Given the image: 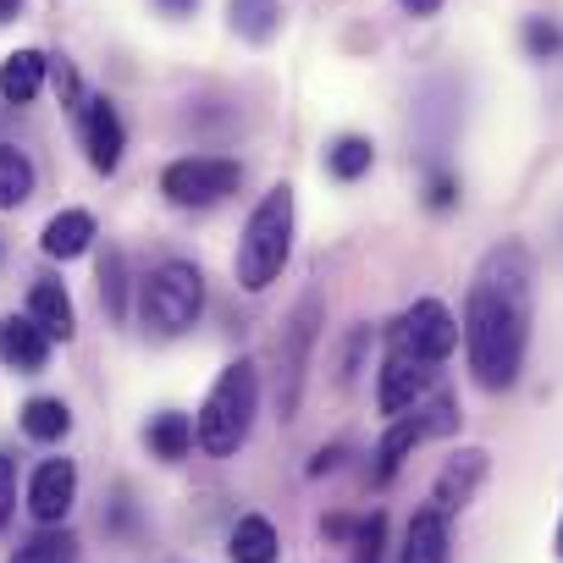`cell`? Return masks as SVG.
Here are the masks:
<instances>
[{
    "instance_id": "cell-11",
    "label": "cell",
    "mask_w": 563,
    "mask_h": 563,
    "mask_svg": "<svg viewBox=\"0 0 563 563\" xmlns=\"http://www.w3.org/2000/svg\"><path fill=\"white\" fill-rule=\"evenodd\" d=\"M78 503V464L73 459H45L29 481V514L40 525H62Z\"/></svg>"
},
{
    "instance_id": "cell-8",
    "label": "cell",
    "mask_w": 563,
    "mask_h": 563,
    "mask_svg": "<svg viewBox=\"0 0 563 563\" xmlns=\"http://www.w3.org/2000/svg\"><path fill=\"white\" fill-rule=\"evenodd\" d=\"M431 393H437V365L387 349V360H382V371H376V409H382L387 420H398V415L420 409Z\"/></svg>"
},
{
    "instance_id": "cell-3",
    "label": "cell",
    "mask_w": 563,
    "mask_h": 563,
    "mask_svg": "<svg viewBox=\"0 0 563 563\" xmlns=\"http://www.w3.org/2000/svg\"><path fill=\"white\" fill-rule=\"evenodd\" d=\"M254 415H260V365L254 360H232L216 376V387L205 393L199 415H194V448L205 459H232L249 442Z\"/></svg>"
},
{
    "instance_id": "cell-16",
    "label": "cell",
    "mask_w": 563,
    "mask_h": 563,
    "mask_svg": "<svg viewBox=\"0 0 563 563\" xmlns=\"http://www.w3.org/2000/svg\"><path fill=\"white\" fill-rule=\"evenodd\" d=\"M95 238H100V227H95V216L89 210H56L51 221H45V232H40V249L51 254V260H78V254H89L95 249Z\"/></svg>"
},
{
    "instance_id": "cell-10",
    "label": "cell",
    "mask_w": 563,
    "mask_h": 563,
    "mask_svg": "<svg viewBox=\"0 0 563 563\" xmlns=\"http://www.w3.org/2000/svg\"><path fill=\"white\" fill-rule=\"evenodd\" d=\"M486 470H492V453H486V448H459V453L437 470V481H431V497H426V503H431L437 514L459 519V514L475 503V492H481Z\"/></svg>"
},
{
    "instance_id": "cell-25",
    "label": "cell",
    "mask_w": 563,
    "mask_h": 563,
    "mask_svg": "<svg viewBox=\"0 0 563 563\" xmlns=\"http://www.w3.org/2000/svg\"><path fill=\"white\" fill-rule=\"evenodd\" d=\"M100 299H106L111 321H128V260H122V249H106V260H100Z\"/></svg>"
},
{
    "instance_id": "cell-2",
    "label": "cell",
    "mask_w": 563,
    "mask_h": 563,
    "mask_svg": "<svg viewBox=\"0 0 563 563\" xmlns=\"http://www.w3.org/2000/svg\"><path fill=\"white\" fill-rule=\"evenodd\" d=\"M288 260H294V188L288 183H271L254 199V210H249V221L238 232L232 276H238L243 294H265L271 282L288 271Z\"/></svg>"
},
{
    "instance_id": "cell-24",
    "label": "cell",
    "mask_w": 563,
    "mask_h": 563,
    "mask_svg": "<svg viewBox=\"0 0 563 563\" xmlns=\"http://www.w3.org/2000/svg\"><path fill=\"white\" fill-rule=\"evenodd\" d=\"M73 558H78V536L62 525H45L34 541H23L12 552V563H73Z\"/></svg>"
},
{
    "instance_id": "cell-27",
    "label": "cell",
    "mask_w": 563,
    "mask_h": 563,
    "mask_svg": "<svg viewBox=\"0 0 563 563\" xmlns=\"http://www.w3.org/2000/svg\"><path fill=\"white\" fill-rule=\"evenodd\" d=\"M525 51H530L536 62H552V56L563 51V29H558L552 18H525Z\"/></svg>"
},
{
    "instance_id": "cell-4",
    "label": "cell",
    "mask_w": 563,
    "mask_h": 563,
    "mask_svg": "<svg viewBox=\"0 0 563 563\" xmlns=\"http://www.w3.org/2000/svg\"><path fill=\"white\" fill-rule=\"evenodd\" d=\"M205 316V271L194 260H161L139 282V321L155 338H183Z\"/></svg>"
},
{
    "instance_id": "cell-5",
    "label": "cell",
    "mask_w": 563,
    "mask_h": 563,
    "mask_svg": "<svg viewBox=\"0 0 563 563\" xmlns=\"http://www.w3.org/2000/svg\"><path fill=\"white\" fill-rule=\"evenodd\" d=\"M453 431H459V398H453V393H431L420 409L387 420V437L376 442L371 481H376V486H393V475L404 470V459H409L420 442H431V437H453Z\"/></svg>"
},
{
    "instance_id": "cell-18",
    "label": "cell",
    "mask_w": 563,
    "mask_h": 563,
    "mask_svg": "<svg viewBox=\"0 0 563 563\" xmlns=\"http://www.w3.org/2000/svg\"><path fill=\"white\" fill-rule=\"evenodd\" d=\"M227 558L232 563H276L282 558V536L265 514H243L227 536Z\"/></svg>"
},
{
    "instance_id": "cell-17",
    "label": "cell",
    "mask_w": 563,
    "mask_h": 563,
    "mask_svg": "<svg viewBox=\"0 0 563 563\" xmlns=\"http://www.w3.org/2000/svg\"><path fill=\"white\" fill-rule=\"evenodd\" d=\"M45 78H51V56L45 51H12L7 62H0V100L7 106H34Z\"/></svg>"
},
{
    "instance_id": "cell-28",
    "label": "cell",
    "mask_w": 563,
    "mask_h": 563,
    "mask_svg": "<svg viewBox=\"0 0 563 563\" xmlns=\"http://www.w3.org/2000/svg\"><path fill=\"white\" fill-rule=\"evenodd\" d=\"M459 205V177L453 172H431L426 177V210H453Z\"/></svg>"
},
{
    "instance_id": "cell-29",
    "label": "cell",
    "mask_w": 563,
    "mask_h": 563,
    "mask_svg": "<svg viewBox=\"0 0 563 563\" xmlns=\"http://www.w3.org/2000/svg\"><path fill=\"white\" fill-rule=\"evenodd\" d=\"M12 508H18V464L0 453V525L12 519Z\"/></svg>"
},
{
    "instance_id": "cell-21",
    "label": "cell",
    "mask_w": 563,
    "mask_h": 563,
    "mask_svg": "<svg viewBox=\"0 0 563 563\" xmlns=\"http://www.w3.org/2000/svg\"><path fill=\"white\" fill-rule=\"evenodd\" d=\"M371 166H376V144L365 133H343V139L327 144V177L332 183H360Z\"/></svg>"
},
{
    "instance_id": "cell-36",
    "label": "cell",
    "mask_w": 563,
    "mask_h": 563,
    "mask_svg": "<svg viewBox=\"0 0 563 563\" xmlns=\"http://www.w3.org/2000/svg\"><path fill=\"white\" fill-rule=\"evenodd\" d=\"M552 552L563 558V519H558V536H552Z\"/></svg>"
},
{
    "instance_id": "cell-20",
    "label": "cell",
    "mask_w": 563,
    "mask_h": 563,
    "mask_svg": "<svg viewBox=\"0 0 563 563\" xmlns=\"http://www.w3.org/2000/svg\"><path fill=\"white\" fill-rule=\"evenodd\" d=\"M227 18H232V34L238 40L265 45L282 29V0H227Z\"/></svg>"
},
{
    "instance_id": "cell-31",
    "label": "cell",
    "mask_w": 563,
    "mask_h": 563,
    "mask_svg": "<svg viewBox=\"0 0 563 563\" xmlns=\"http://www.w3.org/2000/svg\"><path fill=\"white\" fill-rule=\"evenodd\" d=\"M343 453H349L343 442H332V448H316V459H310V475H327V470H338V464H343Z\"/></svg>"
},
{
    "instance_id": "cell-9",
    "label": "cell",
    "mask_w": 563,
    "mask_h": 563,
    "mask_svg": "<svg viewBox=\"0 0 563 563\" xmlns=\"http://www.w3.org/2000/svg\"><path fill=\"white\" fill-rule=\"evenodd\" d=\"M73 117H78V133H84V150H89V166L111 177V172L122 166V155H128V128H122L117 106H111L106 95H84V106H78Z\"/></svg>"
},
{
    "instance_id": "cell-32",
    "label": "cell",
    "mask_w": 563,
    "mask_h": 563,
    "mask_svg": "<svg viewBox=\"0 0 563 563\" xmlns=\"http://www.w3.org/2000/svg\"><path fill=\"white\" fill-rule=\"evenodd\" d=\"M354 525H360V519L332 514V519H321V536H327V541H354Z\"/></svg>"
},
{
    "instance_id": "cell-33",
    "label": "cell",
    "mask_w": 563,
    "mask_h": 563,
    "mask_svg": "<svg viewBox=\"0 0 563 563\" xmlns=\"http://www.w3.org/2000/svg\"><path fill=\"white\" fill-rule=\"evenodd\" d=\"M155 7H161L166 18H194V12H199V0H155Z\"/></svg>"
},
{
    "instance_id": "cell-35",
    "label": "cell",
    "mask_w": 563,
    "mask_h": 563,
    "mask_svg": "<svg viewBox=\"0 0 563 563\" xmlns=\"http://www.w3.org/2000/svg\"><path fill=\"white\" fill-rule=\"evenodd\" d=\"M18 7H23V0H0V23H7V18H18Z\"/></svg>"
},
{
    "instance_id": "cell-1",
    "label": "cell",
    "mask_w": 563,
    "mask_h": 563,
    "mask_svg": "<svg viewBox=\"0 0 563 563\" xmlns=\"http://www.w3.org/2000/svg\"><path fill=\"white\" fill-rule=\"evenodd\" d=\"M530 249L525 243H497L475 276H470V294H464V360L475 387L486 393H508L525 371V349H530Z\"/></svg>"
},
{
    "instance_id": "cell-12",
    "label": "cell",
    "mask_w": 563,
    "mask_h": 563,
    "mask_svg": "<svg viewBox=\"0 0 563 563\" xmlns=\"http://www.w3.org/2000/svg\"><path fill=\"white\" fill-rule=\"evenodd\" d=\"M398 563H453V519L437 514L431 503L409 514V530H404V547H398Z\"/></svg>"
},
{
    "instance_id": "cell-13",
    "label": "cell",
    "mask_w": 563,
    "mask_h": 563,
    "mask_svg": "<svg viewBox=\"0 0 563 563\" xmlns=\"http://www.w3.org/2000/svg\"><path fill=\"white\" fill-rule=\"evenodd\" d=\"M0 365L18 376H40L51 365V338L40 332L34 316H7L0 321Z\"/></svg>"
},
{
    "instance_id": "cell-26",
    "label": "cell",
    "mask_w": 563,
    "mask_h": 563,
    "mask_svg": "<svg viewBox=\"0 0 563 563\" xmlns=\"http://www.w3.org/2000/svg\"><path fill=\"white\" fill-rule=\"evenodd\" d=\"M387 558V514H365L354 525V541H349V563H382Z\"/></svg>"
},
{
    "instance_id": "cell-19",
    "label": "cell",
    "mask_w": 563,
    "mask_h": 563,
    "mask_svg": "<svg viewBox=\"0 0 563 563\" xmlns=\"http://www.w3.org/2000/svg\"><path fill=\"white\" fill-rule=\"evenodd\" d=\"M144 448H150L161 464L188 459V453H194V415H183V409H161V415H150V426H144Z\"/></svg>"
},
{
    "instance_id": "cell-34",
    "label": "cell",
    "mask_w": 563,
    "mask_h": 563,
    "mask_svg": "<svg viewBox=\"0 0 563 563\" xmlns=\"http://www.w3.org/2000/svg\"><path fill=\"white\" fill-rule=\"evenodd\" d=\"M398 7H404L409 18H437V12H442V0H398Z\"/></svg>"
},
{
    "instance_id": "cell-30",
    "label": "cell",
    "mask_w": 563,
    "mask_h": 563,
    "mask_svg": "<svg viewBox=\"0 0 563 563\" xmlns=\"http://www.w3.org/2000/svg\"><path fill=\"white\" fill-rule=\"evenodd\" d=\"M365 349H371V327H354V338H349V349H343V382H354V376H360Z\"/></svg>"
},
{
    "instance_id": "cell-23",
    "label": "cell",
    "mask_w": 563,
    "mask_h": 563,
    "mask_svg": "<svg viewBox=\"0 0 563 563\" xmlns=\"http://www.w3.org/2000/svg\"><path fill=\"white\" fill-rule=\"evenodd\" d=\"M34 194V161L12 144H0V210H18Z\"/></svg>"
},
{
    "instance_id": "cell-14",
    "label": "cell",
    "mask_w": 563,
    "mask_h": 563,
    "mask_svg": "<svg viewBox=\"0 0 563 563\" xmlns=\"http://www.w3.org/2000/svg\"><path fill=\"white\" fill-rule=\"evenodd\" d=\"M316 316H321V299H305L294 327H288V382H282V415L288 420L299 409V387H305V365H310V343H316Z\"/></svg>"
},
{
    "instance_id": "cell-22",
    "label": "cell",
    "mask_w": 563,
    "mask_h": 563,
    "mask_svg": "<svg viewBox=\"0 0 563 563\" xmlns=\"http://www.w3.org/2000/svg\"><path fill=\"white\" fill-rule=\"evenodd\" d=\"M18 420H23V437L29 442H62L73 431V409L62 398H29Z\"/></svg>"
},
{
    "instance_id": "cell-15",
    "label": "cell",
    "mask_w": 563,
    "mask_h": 563,
    "mask_svg": "<svg viewBox=\"0 0 563 563\" xmlns=\"http://www.w3.org/2000/svg\"><path fill=\"white\" fill-rule=\"evenodd\" d=\"M29 316L40 321V332L51 343H73L78 338V310H73V294L62 282H34L29 288Z\"/></svg>"
},
{
    "instance_id": "cell-6",
    "label": "cell",
    "mask_w": 563,
    "mask_h": 563,
    "mask_svg": "<svg viewBox=\"0 0 563 563\" xmlns=\"http://www.w3.org/2000/svg\"><path fill=\"white\" fill-rule=\"evenodd\" d=\"M243 188V166L232 155H177L161 172V194L177 210H210Z\"/></svg>"
},
{
    "instance_id": "cell-7",
    "label": "cell",
    "mask_w": 563,
    "mask_h": 563,
    "mask_svg": "<svg viewBox=\"0 0 563 563\" xmlns=\"http://www.w3.org/2000/svg\"><path fill=\"white\" fill-rule=\"evenodd\" d=\"M387 349L415 354L426 365H442L459 349V316L442 299H415L409 310H398V321L387 327Z\"/></svg>"
}]
</instances>
